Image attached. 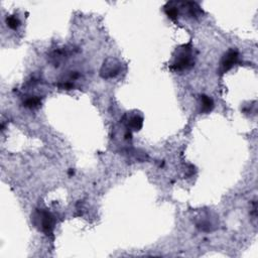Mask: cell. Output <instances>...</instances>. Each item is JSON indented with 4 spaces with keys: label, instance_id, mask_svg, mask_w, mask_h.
<instances>
[{
    "label": "cell",
    "instance_id": "6da1fadb",
    "mask_svg": "<svg viewBox=\"0 0 258 258\" xmlns=\"http://www.w3.org/2000/svg\"><path fill=\"white\" fill-rule=\"evenodd\" d=\"M195 66V54L192 43L182 44L175 48L172 55L171 70L174 72H185Z\"/></svg>",
    "mask_w": 258,
    "mask_h": 258
},
{
    "label": "cell",
    "instance_id": "7a4b0ae2",
    "mask_svg": "<svg viewBox=\"0 0 258 258\" xmlns=\"http://www.w3.org/2000/svg\"><path fill=\"white\" fill-rule=\"evenodd\" d=\"M31 222L35 227L46 235H51L55 229L56 220L54 215L45 209H38L31 215Z\"/></svg>",
    "mask_w": 258,
    "mask_h": 258
},
{
    "label": "cell",
    "instance_id": "3957f363",
    "mask_svg": "<svg viewBox=\"0 0 258 258\" xmlns=\"http://www.w3.org/2000/svg\"><path fill=\"white\" fill-rule=\"evenodd\" d=\"M122 72V64L116 58L106 59L100 69V76L105 80L116 78Z\"/></svg>",
    "mask_w": 258,
    "mask_h": 258
},
{
    "label": "cell",
    "instance_id": "277c9868",
    "mask_svg": "<svg viewBox=\"0 0 258 258\" xmlns=\"http://www.w3.org/2000/svg\"><path fill=\"white\" fill-rule=\"evenodd\" d=\"M143 115L139 111H130L126 112L122 117V123L127 128V130L137 132L143 126Z\"/></svg>",
    "mask_w": 258,
    "mask_h": 258
},
{
    "label": "cell",
    "instance_id": "5b68a950",
    "mask_svg": "<svg viewBox=\"0 0 258 258\" xmlns=\"http://www.w3.org/2000/svg\"><path fill=\"white\" fill-rule=\"evenodd\" d=\"M239 59V52L236 48H230L227 52H226L220 62V68L219 71L221 74L227 73L229 70H231L235 64H237Z\"/></svg>",
    "mask_w": 258,
    "mask_h": 258
},
{
    "label": "cell",
    "instance_id": "8992f818",
    "mask_svg": "<svg viewBox=\"0 0 258 258\" xmlns=\"http://www.w3.org/2000/svg\"><path fill=\"white\" fill-rule=\"evenodd\" d=\"M180 5L191 19H199L203 14V10L197 2H180Z\"/></svg>",
    "mask_w": 258,
    "mask_h": 258
},
{
    "label": "cell",
    "instance_id": "52a82bcc",
    "mask_svg": "<svg viewBox=\"0 0 258 258\" xmlns=\"http://www.w3.org/2000/svg\"><path fill=\"white\" fill-rule=\"evenodd\" d=\"M215 104L213 99L208 95H201L199 98V111L201 114H208L212 112L214 109Z\"/></svg>",
    "mask_w": 258,
    "mask_h": 258
},
{
    "label": "cell",
    "instance_id": "ba28073f",
    "mask_svg": "<svg viewBox=\"0 0 258 258\" xmlns=\"http://www.w3.org/2000/svg\"><path fill=\"white\" fill-rule=\"evenodd\" d=\"M164 10L167 14L168 18L172 21V22H176L177 18H179V13H180V6H179V2H168L165 7Z\"/></svg>",
    "mask_w": 258,
    "mask_h": 258
},
{
    "label": "cell",
    "instance_id": "9c48e42d",
    "mask_svg": "<svg viewBox=\"0 0 258 258\" xmlns=\"http://www.w3.org/2000/svg\"><path fill=\"white\" fill-rule=\"evenodd\" d=\"M22 105L27 109H37L42 106V98L36 95L25 96L22 100Z\"/></svg>",
    "mask_w": 258,
    "mask_h": 258
},
{
    "label": "cell",
    "instance_id": "30bf717a",
    "mask_svg": "<svg viewBox=\"0 0 258 258\" xmlns=\"http://www.w3.org/2000/svg\"><path fill=\"white\" fill-rule=\"evenodd\" d=\"M5 22H6L7 27H9L12 30H16V29H18L21 26V24H22L21 20L19 19V16L15 15V14H13V15H7V18L5 20Z\"/></svg>",
    "mask_w": 258,
    "mask_h": 258
}]
</instances>
